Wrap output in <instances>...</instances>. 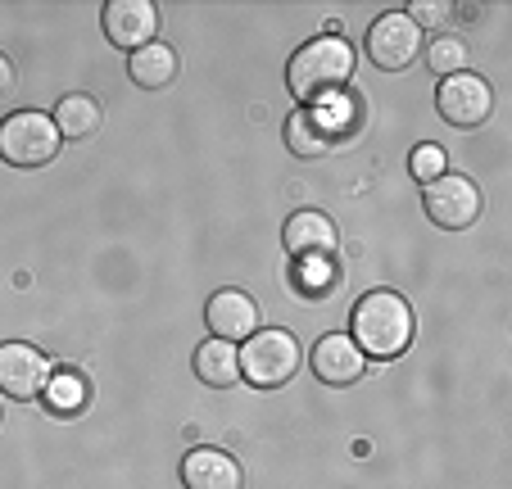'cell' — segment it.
<instances>
[{
    "instance_id": "277c9868",
    "label": "cell",
    "mask_w": 512,
    "mask_h": 489,
    "mask_svg": "<svg viewBox=\"0 0 512 489\" xmlns=\"http://www.w3.org/2000/svg\"><path fill=\"white\" fill-rule=\"evenodd\" d=\"M236 354H241V376L259 390H277V385L295 381V372H300V345H295L290 331H277V326L254 331L245 340V349H236Z\"/></svg>"
},
{
    "instance_id": "ac0fdd59",
    "label": "cell",
    "mask_w": 512,
    "mask_h": 489,
    "mask_svg": "<svg viewBox=\"0 0 512 489\" xmlns=\"http://www.w3.org/2000/svg\"><path fill=\"white\" fill-rule=\"evenodd\" d=\"M41 399L50 403V413H78L82 403H87V381H82L78 372H59L46 381Z\"/></svg>"
},
{
    "instance_id": "ffe728a7",
    "label": "cell",
    "mask_w": 512,
    "mask_h": 489,
    "mask_svg": "<svg viewBox=\"0 0 512 489\" xmlns=\"http://www.w3.org/2000/svg\"><path fill=\"white\" fill-rule=\"evenodd\" d=\"M408 168H413V177L426 186V182H435V177L449 173V159H445V150H440V145H417L413 159H408Z\"/></svg>"
},
{
    "instance_id": "44dd1931",
    "label": "cell",
    "mask_w": 512,
    "mask_h": 489,
    "mask_svg": "<svg viewBox=\"0 0 512 489\" xmlns=\"http://www.w3.org/2000/svg\"><path fill=\"white\" fill-rule=\"evenodd\" d=\"M404 14L417 23V28H422V23H440L449 10H445V5H435V0H417V5H408Z\"/></svg>"
},
{
    "instance_id": "9c48e42d",
    "label": "cell",
    "mask_w": 512,
    "mask_h": 489,
    "mask_svg": "<svg viewBox=\"0 0 512 489\" xmlns=\"http://www.w3.org/2000/svg\"><path fill=\"white\" fill-rule=\"evenodd\" d=\"M204 322H209L213 340H227V345H241L259 331V304H254L245 290H218L204 308Z\"/></svg>"
},
{
    "instance_id": "603a6c76",
    "label": "cell",
    "mask_w": 512,
    "mask_h": 489,
    "mask_svg": "<svg viewBox=\"0 0 512 489\" xmlns=\"http://www.w3.org/2000/svg\"><path fill=\"white\" fill-rule=\"evenodd\" d=\"M10 87H14V64L0 55V96H10Z\"/></svg>"
},
{
    "instance_id": "5b68a950",
    "label": "cell",
    "mask_w": 512,
    "mask_h": 489,
    "mask_svg": "<svg viewBox=\"0 0 512 489\" xmlns=\"http://www.w3.org/2000/svg\"><path fill=\"white\" fill-rule=\"evenodd\" d=\"M422 204H426V218L445 231H467L485 209L476 182L472 177H458V173H445V177H435V182H426Z\"/></svg>"
},
{
    "instance_id": "ba28073f",
    "label": "cell",
    "mask_w": 512,
    "mask_h": 489,
    "mask_svg": "<svg viewBox=\"0 0 512 489\" xmlns=\"http://www.w3.org/2000/svg\"><path fill=\"white\" fill-rule=\"evenodd\" d=\"M46 381H50V363L37 345H23V340L0 345V390H5V399L32 403L41 399Z\"/></svg>"
},
{
    "instance_id": "d6986e66",
    "label": "cell",
    "mask_w": 512,
    "mask_h": 489,
    "mask_svg": "<svg viewBox=\"0 0 512 489\" xmlns=\"http://www.w3.org/2000/svg\"><path fill=\"white\" fill-rule=\"evenodd\" d=\"M426 64H431L435 77H454V73H467V46L458 37H440L431 46V55H426Z\"/></svg>"
},
{
    "instance_id": "7a4b0ae2",
    "label": "cell",
    "mask_w": 512,
    "mask_h": 489,
    "mask_svg": "<svg viewBox=\"0 0 512 489\" xmlns=\"http://www.w3.org/2000/svg\"><path fill=\"white\" fill-rule=\"evenodd\" d=\"M349 77H354V46H349L345 37H336V32H327V37L300 46L295 55H290V68H286L290 91H295L300 100H309V105L313 100L336 96Z\"/></svg>"
},
{
    "instance_id": "6da1fadb",
    "label": "cell",
    "mask_w": 512,
    "mask_h": 489,
    "mask_svg": "<svg viewBox=\"0 0 512 489\" xmlns=\"http://www.w3.org/2000/svg\"><path fill=\"white\" fill-rule=\"evenodd\" d=\"M413 308L395 290H372L354 304V345L363 349V358H399L413 345Z\"/></svg>"
},
{
    "instance_id": "7402d4cb",
    "label": "cell",
    "mask_w": 512,
    "mask_h": 489,
    "mask_svg": "<svg viewBox=\"0 0 512 489\" xmlns=\"http://www.w3.org/2000/svg\"><path fill=\"white\" fill-rule=\"evenodd\" d=\"M322 272H327L322 268V259H309V268H304V290H322L327 281L336 286V277H322Z\"/></svg>"
},
{
    "instance_id": "9a60e30c",
    "label": "cell",
    "mask_w": 512,
    "mask_h": 489,
    "mask_svg": "<svg viewBox=\"0 0 512 489\" xmlns=\"http://www.w3.org/2000/svg\"><path fill=\"white\" fill-rule=\"evenodd\" d=\"M286 145L300 154V159H322V154H331V145H336V132H331L327 114L300 109V114H290V123H286Z\"/></svg>"
},
{
    "instance_id": "e0dca14e",
    "label": "cell",
    "mask_w": 512,
    "mask_h": 489,
    "mask_svg": "<svg viewBox=\"0 0 512 489\" xmlns=\"http://www.w3.org/2000/svg\"><path fill=\"white\" fill-rule=\"evenodd\" d=\"M55 127L59 136H68V141H87L91 132H100V105L91 96H64L55 109Z\"/></svg>"
},
{
    "instance_id": "2e32d148",
    "label": "cell",
    "mask_w": 512,
    "mask_h": 489,
    "mask_svg": "<svg viewBox=\"0 0 512 489\" xmlns=\"http://www.w3.org/2000/svg\"><path fill=\"white\" fill-rule=\"evenodd\" d=\"M195 376H200L204 385H213V390L236 385L241 381V354H236V345L209 336L200 349H195Z\"/></svg>"
},
{
    "instance_id": "8fae6325",
    "label": "cell",
    "mask_w": 512,
    "mask_h": 489,
    "mask_svg": "<svg viewBox=\"0 0 512 489\" xmlns=\"http://www.w3.org/2000/svg\"><path fill=\"white\" fill-rule=\"evenodd\" d=\"M241 462L232 453L213 449V444H200L182 458V485L186 489H241Z\"/></svg>"
},
{
    "instance_id": "5bb4252c",
    "label": "cell",
    "mask_w": 512,
    "mask_h": 489,
    "mask_svg": "<svg viewBox=\"0 0 512 489\" xmlns=\"http://www.w3.org/2000/svg\"><path fill=\"white\" fill-rule=\"evenodd\" d=\"M127 77L145 91H164L177 77V50L164 46V41H150V46L132 50V55H127Z\"/></svg>"
},
{
    "instance_id": "3957f363",
    "label": "cell",
    "mask_w": 512,
    "mask_h": 489,
    "mask_svg": "<svg viewBox=\"0 0 512 489\" xmlns=\"http://www.w3.org/2000/svg\"><path fill=\"white\" fill-rule=\"evenodd\" d=\"M59 141H64V136H59L55 118L37 114V109H19V114L0 118V159L14 163V168L55 163Z\"/></svg>"
},
{
    "instance_id": "8992f818",
    "label": "cell",
    "mask_w": 512,
    "mask_h": 489,
    "mask_svg": "<svg viewBox=\"0 0 512 489\" xmlns=\"http://www.w3.org/2000/svg\"><path fill=\"white\" fill-rule=\"evenodd\" d=\"M417 55H422V28L404 10L381 14L368 28V59L377 68H386V73H404Z\"/></svg>"
},
{
    "instance_id": "7c38bea8",
    "label": "cell",
    "mask_w": 512,
    "mask_h": 489,
    "mask_svg": "<svg viewBox=\"0 0 512 489\" xmlns=\"http://www.w3.org/2000/svg\"><path fill=\"white\" fill-rule=\"evenodd\" d=\"M363 367H368V358L349 336H322L313 345V372L327 385H354L363 376Z\"/></svg>"
},
{
    "instance_id": "52a82bcc",
    "label": "cell",
    "mask_w": 512,
    "mask_h": 489,
    "mask_svg": "<svg viewBox=\"0 0 512 489\" xmlns=\"http://www.w3.org/2000/svg\"><path fill=\"white\" fill-rule=\"evenodd\" d=\"M435 105H440V118H445L449 127H458V132H472V127H481L485 118H490L494 109V91L485 77L476 73H454L440 82V96H435Z\"/></svg>"
},
{
    "instance_id": "4fadbf2b",
    "label": "cell",
    "mask_w": 512,
    "mask_h": 489,
    "mask_svg": "<svg viewBox=\"0 0 512 489\" xmlns=\"http://www.w3.org/2000/svg\"><path fill=\"white\" fill-rule=\"evenodd\" d=\"M286 250L295 259H327L336 250V222L318 209H300L286 222Z\"/></svg>"
},
{
    "instance_id": "30bf717a",
    "label": "cell",
    "mask_w": 512,
    "mask_h": 489,
    "mask_svg": "<svg viewBox=\"0 0 512 489\" xmlns=\"http://www.w3.org/2000/svg\"><path fill=\"white\" fill-rule=\"evenodd\" d=\"M159 32V10L150 0H109L105 5V37L118 50H141Z\"/></svg>"
}]
</instances>
